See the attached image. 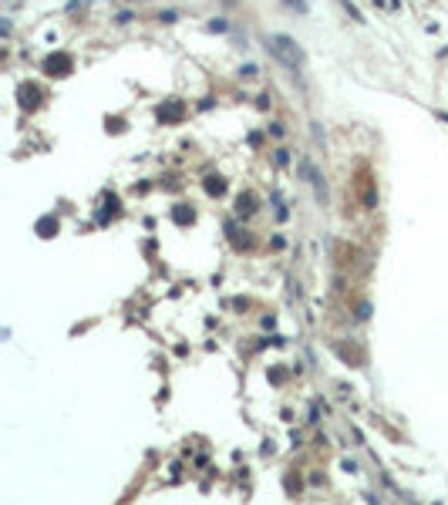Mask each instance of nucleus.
I'll return each mask as SVG.
<instances>
[{"mask_svg":"<svg viewBox=\"0 0 448 505\" xmlns=\"http://www.w3.org/2000/svg\"><path fill=\"white\" fill-rule=\"evenodd\" d=\"M266 51H270L280 64H287L290 71H300V68L307 64L303 47H300L294 37H287V34H270V37H266Z\"/></svg>","mask_w":448,"mask_h":505,"instance_id":"nucleus-1","label":"nucleus"},{"mask_svg":"<svg viewBox=\"0 0 448 505\" xmlns=\"http://www.w3.org/2000/svg\"><path fill=\"white\" fill-rule=\"evenodd\" d=\"M300 175L313 185V192H317V202L324 206V199H327V185H324V179H320V172L310 165V158H300Z\"/></svg>","mask_w":448,"mask_h":505,"instance_id":"nucleus-2","label":"nucleus"},{"mask_svg":"<svg viewBox=\"0 0 448 505\" xmlns=\"http://www.w3.org/2000/svg\"><path fill=\"white\" fill-rule=\"evenodd\" d=\"M71 68H75V61L68 54H51L44 61V71L51 74V77H64V74H71Z\"/></svg>","mask_w":448,"mask_h":505,"instance_id":"nucleus-3","label":"nucleus"},{"mask_svg":"<svg viewBox=\"0 0 448 505\" xmlns=\"http://www.w3.org/2000/svg\"><path fill=\"white\" fill-rule=\"evenodd\" d=\"M192 219H196V213H192V206H185V202H179V206L172 209V222H175V226H192Z\"/></svg>","mask_w":448,"mask_h":505,"instance_id":"nucleus-4","label":"nucleus"},{"mask_svg":"<svg viewBox=\"0 0 448 505\" xmlns=\"http://www.w3.org/2000/svg\"><path fill=\"white\" fill-rule=\"evenodd\" d=\"M182 118V105L179 101H169L165 108H158V122H179Z\"/></svg>","mask_w":448,"mask_h":505,"instance_id":"nucleus-5","label":"nucleus"},{"mask_svg":"<svg viewBox=\"0 0 448 505\" xmlns=\"http://www.w3.org/2000/svg\"><path fill=\"white\" fill-rule=\"evenodd\" d=\"M236 213H239V216H253V213H256V199H253L249 192H243V196L236 199Z\"/></svg>","mask_w":448,"mask_h":505,"instance_id":"nucleus-6","label":"nucleus"},{"mask_svg":"<svg viewBox=\"0 0 448 505\" xmlns=\"http://www.w3.org/2000/svg\"><path fill=\"white\" fill-rule=\"evenodd\" d=\"M202 185H206V192H209V196H223V192H226V179H223V175H206V182H202Z\"/></svg>","mask_w":448,"mask_h":505,"instance_id":"nucleus-7","label":"nucleus"},{"mask_svg":"<svg viewBox=\"0 0 448 505\" xmlns=\"http://www.w3.org/2000/svg\"><path fill=\"white\" fill-rule=\"evenodd\" d=\"M54 232H58V219H54V216H44V219H41V222H37V236H44V239H51Z\"/></svg>","mask_w":448,"mask_h":505,"instance_id":"nucleus-8","label":"nucleus"},{"mask_svg":"<svg viewBox=\"0 0 448 505\" xmlns=\"http://www.w3.org/2000/svg\"><path fill=\"white\" fill-rule=\"evenodd\" d=\"M344 10H347V14H351V17H354V20H364V17H361V10H357V7H354V3H351V0H344Z\"/></svg>","mask_w":448,"mask_h":505,"instance_id":"nucleus-9","label":"nucleus"},{"mask_svg":"<svg viewBox=\"0 0 448 505\" xmlns=\"http://www.w3.org/2000/svg\"><path fill=\"white\" fill-rule=\"evenodd\" d=\"M287 162H290V155H287V148H280L277 152V165H287Z\"/></svg>","mask_w":448,"mask_h":505,"instance_id":"nucleus-10","label":"nucleus"},{"mask_svg":"<svg viewBox=\"0 0 448 505\" xmlns=\"http://www.w3.org/2000/svg\"><path fill=\"white\" fill-rule=\"evenodd\" d=\"M206 31H226V20H213V24H206Z\"/></svg>","mask_w":448,"mask_h":505,"instance_id":"nucleus-11","label":"nucleus"},{"mask_svg":"<svg viewBox=\"0 0 448 505\" xmlns=\"http://www.w3.org/2000/svg\"><path fill=\"white\" fill-rule=\"evenodd\" d=\"M158 17H162V20H165V24H172V20H175V10H162V14H158Z\"/></svg>","mask_w":448,"mask_h":505,"instance_id":"nucleus-12","label":"nucleus"},{"mask_svg":"<svg viewBox=\"0 0 448 505\" xmlns=\"http://www.w3.org/2000/svg\"><path fill=\"white\" fill-rule=\"evenodd\" d=\"M256 108H270V94H260L256 98Z\"/></svg>","mask_w":448,"mask_h":505,"instance_id":"nucleus-13","label":"nucleus"}]
</instances>
